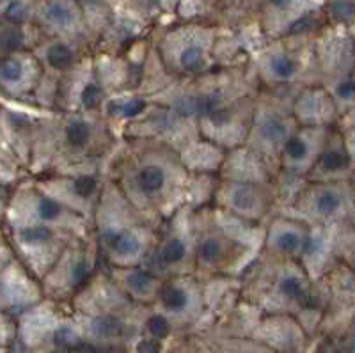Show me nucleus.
<instances>
[{
  "label": "nucleus",
  "instance_id": "3",
  "mask_svg": "<svg viewBox=\"0 0 355 353\" xmlns=\"http://www.w3.org/2000/svg\"><path fill=\"white\" fill-rule=\"evenodd\" d=\"M318 165L323 173H345L352 165V155L345 148H332L323 153Z\"/></svg>",
  "mask_w": 355,
  "mask_h": 353
},
{
  "label": "nucleus",
  "instance_id": "13",
  "mask_svg": "<svg viewBox=\"0 0 355 353\" xmlns=\"http://www.w3.org/2000/svg\"><path fill=\"white\" fill-rule=\"evenodd\" d=\"M162 302L169 311H182L187 305V293L183 289L171 286L162 293Z\"/></svg>",
  "mask_w": 355,
  "mask_h": 353
},
{
  "label": "nucleus",
  "instance_id": "21",
  "mask_svg": "<svg viewBox=\"0 0 355 353\" xmlns=\"http://www.w3.org/2000/svg\"><path fill=\"white\" fill-rule=\"evenodd\" d=\"M302 236L295 231H283L277 236V247L284 252H295L302 247Z\"/></svg>",
  "mask_w": 355,
  "mask_h": 353
},
{
  "label": "nucleus",
  "instance_id": "27",
  "mask_svg": "<svg viewBox=\"0 0 355 353\" xmlns=\"http://www.w3.org/2000/svg\"><path fill=\"white\" fill-rule=\"evenodd\" d=\"M73 190L82 197H89L96 190V180L93 176H80L73 183Z\"/></svg>",
  "mask_w": 355,
  "mask_h": 353
},
{
  "label": "nucleus",
  "instance_id": "30",
  "mask_svg": "<svg viewBox=\"0 0 355 353\" xmlns=\"http://www.w3.org/2000/svg\"><path fill=\"white\" fill-rule=\"evenodd\" d=\"M281 291H283L286 297H300V295H302L300 282L295 277H284L283 281H281Z\"/></svg>",
  "mask_w": 355,
  "mask_h": 353
},
{
  "label": "nucleus",
  "instance_id": "14",
  "mask_svg": "<svg viewBox=\"0 0 355 353\" xmlns=\"http://www.w3.org/2000/svg\"><path fill=\"white\" fill-rule=\"evenodd\" d=\"M126 284L137 291V293H148L153 286V277H151L148 272H142V270H135V272L128 273L126 277Z\"/></svg>",
  "mask_w": 355,
  "mask_h": 353
},
{
  "label": "nucleus",
  "instance_id": "31",
  "mask_svg": "<svg viewBox=\"0 0 355 353\" xmlns=\"http://www.w3.org/2000/svg\"><path fill=\"white\" fill-rule=\"evenodd\" d=\"M53 343H55L57 346H61V348H68V346H71L73 343H75V334L69 329H66V327H62V329L57 330L55 336H53Z\"/></svg>",
  "mask_w": 355,
  "mask_h": 353
},
{
  "label": "nucleus",
  "instance_id": "18",
  "mask_svg": "<svg viewBox=\"0 0 355 353\" xmlns=\"http://www.w3.org/2000/svg\"><path fill=\"white\" fill-rule=\"evenodd\" d=\"M304 2L306 0H266V6L272 12H277V15H293V12H299V9L304 8Z\"/></svg>",
  "mask_w": 355,
  "mask_h": 353
},
{
  "label": "nucleus",
  "instance_id": "20",
  "mask_svg": "<svg viewBox=\"0 0 355 353\" xmlns=\"http://www.w3.org/2000/svg\"><path fill=\"white\" fill-rule=\"evenodd\" d=\"M222 254V245L217 238H206L201 245H199V257L206 263H215Z\"/></svg>",
  "mask_w": 355,
  "mask_h": 353
},
{
  "label": "nucleus",
  "instance_id": "19",
  "mask_svg": "<svg viewBox=\"0 0 355 353\" xmlns=\"http://www.w3.org/2000/svg\"><path fill=\"white\" fill-rule=\"evenodd\" d=\"M0 76H2V80L6 84H15L24 76V68L18 60L15 59H6L0 66Z\"/></svg>",
  "mask_w": 355,
  "mask_h": 353
},
{
  "label": "nucleus",
  "instance_id": "23",
  "mask_svg": "<svg viewBox=\"0 0 355 353\" xmlns=\"http://www.w3.org/2000/svg\"><path fill=\"white\" fill-rule=\"evenodd\" d=\"M233 203H234V206H236V208L245 209V212H247V209L254 208L256 196H254V192H252V189H249V187H242L239 192L234 193Z\"/></svg>",
  "mask_w": 355,
  "mask_h": 353
},
{
  "label": "nucleus",
  "instance_id": "12",
  "mask_svg": "<svg viewBox=\"0 0 355 353\" xmlns=\"http://www.w3.org/2000/svg\"><path fill=\"white\" fill-rule=\"evenodd\" d=\"M261 135L268 142L283 141L284 137H286V125L281 119H277V117H270V119L263 123Z\"/></svg>",
  "mask_w": 355,
  "mask_h": 353
},
{
  "label": "nucleus",
  "instance_id": "8",
  "mask_svg": "<svg viewBox=\"0 0 355 353\" xmlns=\"http://www.w3.org/2000/svg\"><path fill=\"white\" fill-rule=\"evenodd\" d=\"M27 12L28 8L24 0H8L4 4V9H2V17L9 24L18 25L27 18Z\"/></svg>",
  "mask_w": 355,
  "mask_h": 353
},
{
  "label": "nucleus",
  "instance_id": "33",
  "mask_svg": "<svg viewBox=\"0 0 355 353\" xmlns=\"http://www.w3.org/2000/svg\"><path fill=\"white\" fill-rule=\"evenodd\" d=\"M137 350L139 353H160V345L155 341H142Z\"/></svg>",
  "mask_w": 355,
  "mask_h": 353
},
{
  "label": "nucleus",
  "instance_id": "26",
  "mask_svg": "<svg viewBox=\"0 0 355 353\" xmlns=\"http://www.w3.org/2000/svg\"><path fill=\"white\" fill-rule=\"evenodd\" d=\"M101 100V93L98 85L89 84L85 85V89L82 91V105H84L85 109H96L98 105H100Z\"/></svg>",
  "mask_w": 355,
  "mask_h": 353
},
{
  "label": "nucleus",
  "instance_id": "22",
  "mask_svg": "<svg viewBox=\"0 0 355 353\" xmlns=\"http://www.w3.org/2000/svg\"><path fill=\"white\" fill-rule=\"evenodd\" d=\"M0 41H2V49H4L6 52L17 50L21 43L20 31L15 28V25H12V27H6L4 31H2V40Z\"/></svg>",
  "mask_w": 355,
  "mask_h": 353
},
{
  "label": "nucleus",
  "instance_id": "7",
  "mask_svg": "<svg viewBox=\"0 0 355 353\" xmlns=\"http://www.w3.org/2000/svg\"><path fill=\"white\" fill-rule=\"evenodd\" d=\"M46 60H49V64L53 66V68L64 69L71 64L73 53H71V50L66 46V44L57 43V44H53L49 52H46Z\"/></svg>",
  "mask_w": 355,
  "mask_h": 353
},
{
  "label": "nucleus",
  "instance_id": "6",
  "mask_svg": "<svg viewBox=\"0 0 355 353\" xmlns=\"http://www.w3.org/2000/svg\"><path fill=\"white\" fill-rule=\"evenodd\" d=\"M109 243L110 247H112V250H116L117 254H123V256L135 254L141 249V241H139V238L132 233L110 234Z\"/></svg>",
  "mask_w": 355,
  "mask_h": 353
},
{
  "label": "nucleus",
  "instance_id": "29",
  "mask_svg": "<svg viewBox=\"0 0 355 353\" xmlns=\"http://www.w3.org/2000/svg\"><path fill=\"white\" fill-rule=\"evenodd\" d=\"M150 332L153 334L155 337H166L169 334V323L164 316H153L150 320Z\"/></svg>",
  "mask_w": 355,
  "mask_h": 353
},
{
  "label": "nucleus",
  "instance_id": "25",
  "mask_svg": "<svg viewBox=\"0 0 355 353\" xmlns=\"http://www.w3.org/2000/svg\"><path fill=\"white\" fill-rule=\"evenodd\" d=\"M144 101L141 100H132L128 101V103H112L110 105V109H112V112H119L123 114L125 117H133V116H137V114H141L142 110H144Z\"/></svg>",
  "mask_w": 355,
  "mask_h": 353
},
{
  "label": "nucleus",
  "instance_id": "2",
  "mask_svg": "<svg viewBox=\"0 0 355 353\" xmlns=\"http://www.w3.org/2000/svg\"><path fill=\"white\" fill-rule=\"evenodd\" d=\"M348 193L339 189H329L323 190L318 197H316V212L323 217H331L336 215L347 206Z\"/></svg>",
  "mask_w": 355,
  "mask_h": 353
},
{
  "label": "nucleus",
  "instance_id": "15",
  "mask_svg": "<svg viewBox=\"0 0 355 353\" xmlns=\"http://www.w3.org/2000/svg\"><path fill=\"white\" fill-rule=\"evenodd\" d=\"M284 153H286L288 157L291 158L293 162H302L304 158L307 157V153H309V148L304 142L302 137H290L284 144Z\"/></svg>",
  "mask_w": 355,
  "mask_h": 353
},
{
  "label": "nucleus",
  "instance_id": "32",
  "mask_svg": "<svg viewBox=\"0 0 355 353\" xmlns=\"http://www.w3.org/2000/svg\"><path fill=\"white\" fill-rule=\"evenodd\" d=\"M87 273H89L87 261H84V259L77 261V263H75V265H73V268H71L73 282H82L85 277H87Z\"/></svg>",
  "mask_w": 355,
  "mask_h": 353
},
{
  "label": "nucleus",
  "instance_id": "9",
  "mask_svg": "<svg viewBox=\"0 0 355 353\" xmlns=\"http://www.w3.org/2000/svg\"><path fill=\"white\" fill-rule=\"evenodd\" d=\"M66 139L73 148H82L89 139V126L84 121H71L66 126Z\"/></svg>",
  "mask_w": 355,
  "mask_h": 353
},
{
  "label": "nucleus",
  "instance_id": "11",
  "mask_svg": "<svg viewBox=\"0 0 355 353\" xmlns=\"http://www.w3.org/2000/svg\"><path fill=\"white\" fill-rule=\"evenodd\" d=\"M270 69L277 78H281V80H288V78H291V76L297 73V64H295L290 57L275 55L272 57L270 60Z\"/></svg>",
  "mask_w": 355,
  "mask_h": 353
},
{
  "label": "nucleus",
  "instance_id": "5",
  "mask_svg": "<svg viewBox=\"0 0 355 353\" xmlns=\"http://www.w3.org/2000/svg\"><path fill=\"white\" fill-rule=\"evenodd\" d=\"M329 11L338 24H355V0H329Z\"/></svg>",
  "mask_w": 355,
  "mask_h": 353
},
{
  "label": "nucleus",
  "instance_id": "24",
  "mask_svg": "<svg viewBox=\"0 0 355 353\" xmlns=\"http://www.w3.org/2000/svg\"><path fill=\"white\" fill-rule=\"evenodd\" d=\"M52 236L50 231L43 225H36V227H28L21 231V240L27 241V243H41V241H46Z\"/></svg>",
  "mask_w": 355,
  "mask_h": 353
},
{
  "label": "nucleus",
  "instance_id": "35",
  "mask_svg": "<svg viewBox=\"0 0 355 353\" xmlns=\"http://www.w3.org/2000/svg\"><path fill=\"white\" fill-rule=\"evenodd\" d=\"M354 137H355V133H354ZM352 149H354V151H352V155L355 157V139H354V148H352Z\"/></svg>",
  "mask_w": 355,
  "mask_h": 353
},
{
  "label": "nucleus",
  "instance_id": "1",
  "mask_svg": "<svg viewBox=\"0 0 355 353\" xmlns=\"http://www.w3.org/2000/svg\"><path fill=\"white\" fill-rule=\"evenodd\" d=\"M77 0H49L43 9V17L49 24L55 27H71L77 20V12H75V4Z\"/></svg>",
  "mask_w": 355,
  "mask_h": 353
},
{
  "label": "nucleus",
  "instance_id": "34",
  "mask_svg": "<svg viewBox=\"0 0 355 353\" xmlns=\"http://www.w3.org/2000/svg\"><path fill=\"white\" fill-rule=\"evenodd\" d=\"M78 353H98V352L94 348H91V346H80V348H78Z\"/></svg>",
  "mask_w": 355,
  "mask_h": 353
},
{
  "label": "nucleus",
  "instance_id": "36",
  "mask_svg": "<svg viewBox=\"0 0 355 353\" xmlns=\"http://www.w3.org/2000/svg\"><path fill=\"white\" fill-rule=\"evenodd\" d=\"M52 353H59V352H52Z\"/></svg>",
  "mask_w": 355,
  "mask_h": 353
},
{
  "label": "nucleus",
  "instance_id": "17",
  "mask_svg": "<svg viewBox=\"0 0 355 353\" xmlns=\"http://www.w3.org/2000/svg\"><path fill=\"white\" fill-rule=\"evenodd\" d=\"M180 62H182L183 68L187 69H194L199 68L202 62V50L198 44H189L180 53Z\"/></svg>",
  "mask_w": 355,
  "mask_h": 353
},
{
  "label": "nucleus",
  "instance_id": "10",
  "mask_svg": "<svg viewBox=\"0 0 355 353\" xmlns=\"http://www.w3.org/2000/svg\"><path fill=\"white\" fill-rule=\"evenodd\" d=\"M121 323L112 316H101L93 321V332L98 337H114L121 332Z\"/></svg>",
  "mask_w": 355,
  "mask_h": 353
},
{
  "label": "nucleus",
  "instance_id": "4",
  "mask_svg": "<svg viewBox=\"0 0 355 353\" xmlns=\"http://www.w3.org/2000/svg\"><path fill=\"white\" fill-rule=\"evenodd\" d=\"M139 187H141L144 192L153 193L158 192V190L164 187L166 183V173H164V169L158 167V165H148L139 173Z\"/></svg>",
  "mask_w": 355,
  "mask_h": 353
},
{
  "label": "nucleus",
  "instance_id": "16",
  "mask_svg": "<svg viewBox=\"0 0 355 353\" xmlns=\"http://www.w3.org/2000/svg\"><path fill=\"white\" fill-rule=\"evenodd\" d=\"M183 256H185V245H183L182 240H178V238L171 240L169 243L164 247V250H162V259H164V263H167V265L180 263V261L183 259Z\"/></svg>",
  "mask_w": 355,
  "mask_h": 353
},
{
  "label": "nucleus",
  "instance_id": "28",
  "mask_svg": "<svg viewBox=\"0 0 355 353\" xmlns=\"http://www.w3.org/2000/svg\"><path fill=\"white\" fill-rule=\"evenodd\" d=\"M37 213H40V217L43 221H53V218L59 217V213H61V208L59 205L50 199H41L40 205H37Z\"/></svg>",
  "mask_w": 355,
  "mask_h": 353
}]
</instances>
